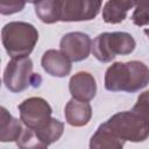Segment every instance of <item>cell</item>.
<instances>
[{
	"mask_svg": "<svg viewBox=\"0 0 149 149\" xmlns=\"http://www.w3.org/2000/svg\"><path fill=\"white\" fill-rule=\"evenodd\" d=\"M132 21L137 27H143L149 24V3L139 5L134 7V12L132 14Z\"/></svg>",
	"mask_w": 149,
	"mask_h": 149,
	"instance_id": "cell-18",
	"label": "cell"
},
{
	"mask_svg": "<svg viewBox=\"0 0 149 149\" xmlns=\"http://www.w3.org/2000/svg\"><path fill=\"white\" fill-rule=\"evenodd\" d=\"M144 34H146V35L148 36V38H149V28H146V29H144Z\"/></svg>",
	"mask_w": 149,
	"mask_h": 149,
	"instance_id": "cell-21",
	"label": "cell"
},
{
	"mask_svg": "<svg viewBox=\"0 0 149 149\" xmlns=\"http://www.w3.org/2000/svg\"><path fill=\"white\" fill-rule=\"evenodd\" d=\"M126 141L119 139L104 123H101L90 140L91 149H121Z\"/></svg>",
	"mask_w": 149,
	"mask_h": 149,
	"instance_id": "cell-14",
	"label": "cell"
},
{
	"mask_svg": "<svg viewBox=\"0 0 149 149\" xmlns=\"http://www.w3.org/2000/svg\"><path fill=\"white\" fill-rule=\"evenodd\" d=\"M132 109L149 120V90L140 93Z\"/></svg>",
	"mask_w": 149,
	"mask_h": 149,
	"instance_id": "cell-19",
	"label": "cell"
},
{
	"mask_svg": "<svg viewBox=\"0 0 149 149\" xmlns=\"http://www.w3.org/2000/svg\"><path fill=\"white\" fill-rule=\"evenodd\" d=\"M132 8L128 0H107L102 7V20L111 24L120 23L127 17L128 10Z\"/></svg>",
	"mask_w": 149,
	"mask_h": 149,
	"instance_id": "cell-15",
	"label": "cell"
},
{
	"mask_svg": "<svg viewBox=\"0 0 149 149\" xmlns=\"http://www.w3.org/2000/svg\"><path fill=\"white\" fill-rule=\"evenodd\" d=\"M71 63L72 62L68 58V56H65L61 50L56 49L47 50L41 58V65L43 70L48 74L57 78H63L70 74L72 69Z\"/></svg>",
	"mask_w": 149,
	"mask_h": 149,
	"instance_id": "cell-10",
	"label": "cell"
},
{
	"mask_svg": "<svg viewBox=\"0 0 149 149\" xmlns=\"http://www.w3.org/2000/svg\"><path fill=\"white\" fill-rule=\"evenodd\" d=\"M24 129L21 120L14 118L3 106L0 108V141L16 142Z\"/></svg>",
	"mask_w": 149,
	"mask_h": 149,
	"instance_id": "cell-12",
	"label": "cell"
},
{
	"mask_svg": "<svg viewBox=\"0 0 149 149\" xmlns=\"http://www.w3.org/2000/svg\"><path fill=\"white\" fill-rule=\"evenodd\" d=\"M28 0H0L1 15H12L21 12Z\"/></svg>",
	"mask_w": 149,
	"mask_h": 149,
	"instance_id": "cell-17",
	"label": "cell"
},
{
	"mask_svg": "<svg viewBox=\"0 0 149 149\" xmlns=\"http://www.w3.org/2000/svg\"><path fill=\"white\" fill-rule=\"evenodd\" d=\"M102 0H58L59 21H91L101 9Z\"/></svg>",
	"mask_w": 149,
	"mask_h": 149,
	"instance_id": "cell-6",
	"label": "cell"
},
{
	"mask_svg": "<svg viewBox=\"0 0 149 149\" xmlns=\"http://www.w3.org/2000/svg\"><path fill=\"white\" fill-rule=\"evenodd\" d=\"M149 84V68L140 61L114 62L105 72V88L109 92L134 93Z\"/></svg>",
	"mask_w": 149,
	"mask_h": 149,
	"instance_id": "cell-1",
	"label": "cell"
},
{
	"mask_svg": "<svg viewBox=\"0 0 149 149\" xmlns=\"http://www.w3.org/2000/svg\"><path fill=\"white\" fill-rule=\"evenodd\" d=\"M20 120L26 127L31 129L37 128L49 118H51L52 108L49 102L41 97H31L24 99L19 106Z\"/></svg>",
	"mask_w": 149,
	"mask_h": 149,
	"instance_id": "cell-7",
	"label": "cell"
},
{
	"mask_svg": "<svg viewBox=\"0 0 149 149\" xmlns=\"http://www.w3.org/2000/svg\"><path fill=\"white\" fill-rule=\"evenodd\" d=\"M69 91L72 98L91 101L97 94V81L93 74L86 71L74 73L69 80Z\"/></svg>",
	"mask_w": 149,
	"mask_h": 149,
	"instance_id": "cell-9",
	"label": "cell"
},
{
	"mask_svg": "<svg viewBox=\"0 0 149 149\" xmlns=\"http://www.w3.org/2000/svg\"><path fill=\"white\" fill-rule=\"evenodd\" d=\"M104 125L123 141L137 143L149 137V120L133 109L113 114Z\"/></svg>",
	"mask_w": 149,
	"mask_h": 149,
	"instance_id": "cell-3",
	"label": "cell"
},
{
	"mask_svg": "<svg viewBox=\"0 0 149 149\" xmlns=\"http://www.w3.org/2000/svg\"><path fill=\"white\" fill-rule=\"evenodd\" d=\"M35 14L47 24H52L59 21L58 0H37L35 3Z\"/></svg>",
	"mask_w": 149,
	"mask_h": 149,
	"instance_id": "cell-16",
	"label": "cell"
},
{
	"mask_svg": "<svg viewBox=\"0 0 149 149\" xmlns=\"http://www.w3.org/2000/svg\"><path fill=\"white\" fill-rule=\"evenodd\" d=\"M33 61L28 57L12 58L3 71V84L6 88L13 93L27 90L33 84Z\"/></svg>",
	"mask_w": 149,
	"mask_h": 149,
	"instance_id": "cell-5",
	"label": "cell"
},
{
	"mask_svg": "<svg viewBox=\"0 0 149 149\" xmlns=\"http://www.w3.org/2000/svg\"><path fill=\"white\" fill-rule=\"evenodd\" d=\"M34 132L43 147L47 148L62 137L64 133V123L56 118H49L37 128H35Z\"/></svg>",
	"mask_w": 149,
	"mask_h": 149,
	"instance_id": "cell-13",
	"label": "cell"
},
{
	"mask_svg": "<svg viewBox=\"0 0 149 149\" xmlns=\"http://www.w3.org/2000/svg\"><path fill=\"white\" fill-rule=\"evenodd\" d=\"M37 41L38 31L31 23L12 21L2 27L1 42L10 58L29 56Z\"/></svg>",
	"mask_w": 149,
	"mask_h": 149,
	"instance_id": "cell-2",
	"label": "cell"
},
{
	"mask_svg": "<svg viewBox=\"0 0 149 149\" xmlns=\"http://www.w3.org/2000/svg\"><path fill=\"white\" fill-rule=\"evenodd\" d=\"M65 121L72 127L86 126L92 118V107L88 101L71 98L64 108Z\"/></svg>",
	"mask_w": 149,
	"mask_h": 149,
	"instance_id": "cell-11",
	"label": "cell"
},
{
	"mask_svg": "<svg viewBox=\"0 0 149 149\" xmlns=\"http://www.w3.org/2000/svg\"><path fill=\"white\" fill-rule=\"evenodd\" d=\"M59 48L71 62H81L92 51V40L83 31H71L61 38Z\"/></svg>",
	"mask_w": 149,
	"mask_h": 149,
	"instance_id": "cell-8",
	"label": "cell"
},
{
	"mask_svg": "<svg viewBox=\"0 0 149 149\" xmlns=\"http://www.w3.org/2000/svg\"><path fill=\"white\" fill-rule=\"evenodd\" d=\"M135 48L134 37L125 31L101 33L92 41V54L101 63L112 62L116 55H129Z\"/></svg>",
	"mask_w": 149,
	"mask_h": 149,
	"instance_id": "cell-4",
	"label": "cell"
},
{
	"mask_svg": "<svg viewBox=\"0 0 149 149\" xmlns=\"http://www.w3.org/2000/svg\"><path fill=\"white\" fill-rule=\"evenodd\" d=\"M128 2L132 5V7H136L139 5H148L149 0H128Z\"/></svg>",
	"mask_w": 149,
	"mask_h": 149,
	"instance_id": "cell-20",
	"label": "cell"
}]
</instances>
